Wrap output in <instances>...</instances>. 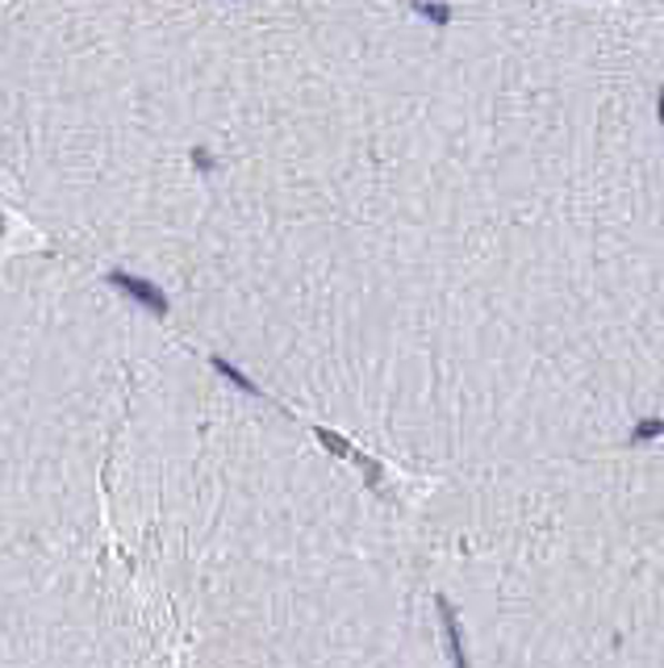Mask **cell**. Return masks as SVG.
Wrapping results in <instances>:
<instances>
[{"label":"cell","instance_id":"cell-1","mask_svg":"<svg viewBox=\"0 0 664 668\" xmlns=\"http://www.w3.org/2000/svg\"><path fill=\"white\" fill-rule=\"evenodd\" d=\"M347 451L138 313L105 531L171 668H368Z\"/></svg>","mask_w":664,"mask_h":668},{"label":"cell","instance_id":"cell-2","mask_svg":"<svg viewBox=\"0 0 664 668\" xmlns=\"http://www.w3.org/2000/svg\"><path fill=\"white\" fill-rule=\"evenodd\" d=\"M0 668H171L121 572H76L0 601Z\"/></svg>","mask_w":664,"mask_h":668},{"label":"cell","instance_id":"cell-3","mask_svg":"<svg viewBox=\"0 0 664 668\" xmlns=\"http://www.w3.org/2000/svg\"><path fill=\"white\" fill-rule=\"evenodd\" d=\"M664 435V418H640L635 430H631V443H652Z\"/></svg>","mask_w":664,"mask_h":668},{"label":"cell","instance_id":"cell-4","mask_svg":"<svg viewBox=\"0 0 664 668\" xmlns=\"http://www.w3.org/2000/svg\"><path fill=\"white\" fill-rule=\"evenodd\" d=\"M9 268H13V251H4V242H0V297H4V280H9Z\"/></svg>","mask_w":664,"mask_h":668},{"label":"cell","instance_id":"cell-5","mask_svg":"<svg viewBox=\"0 0 664 668\" xmlns=\"http://www.w3.org/2000/svg\"><path fill=\"white\" fill-rule=\"evenodd\" d=\"M656 121H661V130H664V88L656 92Z\"/></svg>","mask_w":664,"mask_h":668}]
</instances>
